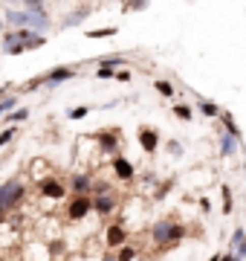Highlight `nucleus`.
<instances>
[{"instance_id": "obj_1", "label": "nucleus", "mask_w": 246, "mask_h": 261, "mask_svg": "<svg viewBox=\"0 0 246 261\" xmlns=\"http://www.w3.org/2000/svg\"><path fill=\"white\" fill-rule=\"evenodd\" d=\"M186 235H189L186 224L174 221V218H162V221H157V224L151 226V238H153V247H157V252L174 250L180 241H186Z\"/></svg>"}, {"instance_id": "obj_2", "label": "nucleus", "mask_w": 246, "mask_h": 261, "mask_svg": "<svg viewBox=\"0 0 246 261\" xmlns=\"http://www.w3.org/2000/svg\"><path fill=\"white\" fill-rule=\"evenodd\" d=\"M26 197V186L20 183V180H6V183H0V209H18L20 200Z\"/></svg>"}, {"instance_id": "obj_3", "label": "nucleus", "mask_w": 246, "mask_h": 261, "mask_svg": "<svg viewBox=\"0 0 246 261\" xmlns=\"http://www.w3.org/2000/svg\"><path fill=\"white\" fill-rule=\"evenodd\" d=\"M96 145L102 148V154H110V157H116V151H119V142H122V130L119 128H102L93 134Z\"/></svg>"}, {"instance_id": "obj_4", "label": "nucleus", "mask_w": 246, "mask_h": 261, "mask_svg": "<svg viewBox=\"0 0 246 261\" xmlns=\"http://www.w3.org/2000/svg\"><path fill=\"white\" fill-rule=\"evenodd\" d=\"M90 212H93V197L90 195L70 197V203H67V221H81Z\"/></svg>"}, {"instance_id": "obj_5", "label": "nucleus", "mask_w": 246, "mask_h": 261, "mask_svg": "<svg viewBox=\"0 0 246 261\" xmlns=\"http://www.w3.org/2000/svg\"><path fill=\"white\" fill-rule=\"evenodd\" d=\"M23 12L32 15V20H35V32H38V35H41V29L49 27V12H47V6H44L41 0H23Z\"/></svg>"}, {"instance_id": "obj_6", "label": "nucleus", "mask_w": 246, "mask_h": 261, "mask_svg": "<svg viewBox=\"0 0 246 261\" xmlns=\"http://www.w3.org/2000/svg\"><path fill=\"white\" fill-rule=\"evenodd\" d=\"M136 142H139V148L145 154H157L160 151V130L151 128V125H142V128L136 130Z\"/></svg>"}, {"instance_id": "obj_7", "label": "nucleus", "mask_w": 246, "mask_h": 261, "mask_svg": "<svg viewBox=\"0 0 246 261\" xmlns=\"http://www.w3.org/2000/svg\"><path fill=\"white\" fill-rule=\"evenodd\" d=\"M110 168H113L116 180H122V183H131V180L136 177V168H133V163L128 157H122V154H116V157L110 160Z\"/></svg>"}, {"instance_id": "obj_8", "label": "nucleus", "mask_w": 246, "mask_h": 261, "mask_svg": "<svg viewBox=\"0 0 246 261\" xmlns=\"http://www.w3.org/2000/svg\"><path fill=\"white\" fill-rule=\"evenodd\" d=\"M38 192H41L44 197H49V200H64L67 186H64L58 177H44V180L38 183Z\"/></svg>"}, {"instance_id": "obj_9", "label": "nucleus", "mask_w": 246, "mask_h": 261, "mask_svg": "<svg viewBox=\"0 0 246 261\" xmlns=\"http://www.w3.org/2000/svg\"><path fill=\"white\" fill-rule=\"evenodd\" d=\"M104 244H107V250H122L128 244V229L122 224H110L104 232Z\"/></svg>"}, {"instance_id": "obj_10", "label": "nucleus", "mask_w": 246, "mask_h": 261, "mask_svg": "<svg viewBox=\"0 0 246 261\" xmlns=\"http://www.w3.org/2000/svg\"><path fill=\"white\" fill-rule=\"evenodd\" d=\"M70 79H76V70L73 67H55V70H49V73L41 75V82L47 84V87H58V84L70 82Z\"/></svg>"}, {"instance_id": "obj_11", "label": "nucleus", "mask_w": 246, "mask_h": 261, "mask_svg": "<svg viewBox=\"0 0 246 261\" xmlns=\"http://www.w3.org/2000/svg\"><path fill=\"white\" fill-rule=\"evenodd\" d=\"M70 192H73V197L90 195L93 192V174H73L70 177Z\"/></svg>"}, {"instance_id": "obj_12", "label": "nucleus", "mask_w": 246, "mask_h": 261, "mask_svg": "<svg viewBox=\"0 0 246 261\" xmlns=\"http://www.w3.org/2000/svg\"><path fill=\"white\" fill-rule=\"evenodd\" d=\"M6 23H12L15 29H32V32H35V20H32V15H26L23 9H9L6 12Z\"/></svg>"}, {"instance_id": "obj_13", "label": "nucleus", "mask_w": 246, "mask_h": 261, "mask_svg": "<svg viewBox=\"0 0 246 261\" xmlns=\"http://www.w3.org/2000/svg\"><path fill=\"white\" fill-rule=\"evenodd\" d=\"M116 206H119V200H116V192H113V195L93 197V212H96V215H102V218L113 215V212H116Z\"/></svg>"}, {"instance_id": "obj_14", "label": "nucleus", "mask_w": 246, "mask_h": 261, "mask_svg": "<svg viewBox=\"0 0 246 261\" xmlns=\"http://www.w3.org/2000/svg\"><path fill=\"white\" fill-rule=\"evenodd\" d=\"M220 122H223V128H226V134L229 137H232V140H243V137H240V128H237V122H235V116H232V113H226V111H220Z\"/></svg>"}, {"instance_id": "obj_15", "label": "nucleus", "mask_w": 246, "mask_h": 261, "mask_svg": "<svg viewBox=\"0 0 246 261\" xmlns=\"http://www.w3.org/2000/svg\"><path fill=\"white\" fill-rule=\"evenodd\" d=\"M237 145H240V142H237V140H232L229 134H220V157H232Z\"/></svg>"}, {"instance_id": "obj_16", "label": "nucleus", "mask_w": 246, "mask_h": 261, "mask_svg": "<svg viewBox=\"0 0 246 261\" xmlns=\"http://www.w3.org/2000/svg\"><path fill=\"white\" fill-rule=\"evenodd\" d=\"M102 195H113L110 180H93V192H90V197H102Z\"/></svg>"}, {"instance_id": "obj_17", "label": "nucleus", "mask_w": 246, "mask_h": 261, "mask_svg": "<svg viewBox=\"0 0 246 261\" xmlns=\"http://www.w3.org/2000/svg\"><path fill=\"white\" fill-rule=\"evenodd\" d=\"M153 90H157L162 99H171V96H174V84H171L168 79H157V82H153Z\"/></svg>"}, {"instance_id": "obj_18", "label": "nucleus", "mask_w": 246, "mask_h": 261, "mask_svg": "<svg viewBox=\"0 0 246 261\" xmlns=\"http://www.w3.org/2000/svg\"><path fill=\"white\" fill-rule=\"evenodd\" d=\"M197 108H200V113H203V116H208V119H211V116H220L218 102H208V99H200V102H197Z\"/></svg>"}, {"instance_id": "obj_19", "label": "nucleus", "mask_w": 246, "mask_h": 261, "mask_svg": "<svg viewBox=\"0 0 246 261\" xmlns=\"http://www.w3.org/2000/svg\"><path fill=\"white\" fill-rule=\"evenodd\" d=\"M174 116H177V119L180 122H191V116H194V108H191V105H174Z\"/></svg>"}, {"instance_id": "obj_20", "label": "nucleus", "mask_w": 246, "mask_h": 261, "mask_svg": "<svg viewBox=\"0 0 246 261\" xmlns=\"http://www.w3.org/2000/svg\"><path fill=\"white\" fill-rule=\"evenodd\" d=\"M90 9H93V6H78L76 15H67L64 27H78V23H81V18H84V15H90Z\"/></svg>"}, {"instance_id": "obj_21", "label": "nucleus", "mask_w": 246, "mask_h": 261, "mask_svg": "<svg viewBox=\"0 0 246 261\" xmlns=\"http://www.w3.org/2000/svg\"><path fill=\"white\" fill-rule=\"evenodd\" d=\"M18 108V96H6V99H0V119H6L9 111Z\"/></svg>"}, {"instance_id": "obj_22", "label": "nucleus", "mask_w": 246, "mask_h": 261, "mask_svg": "<svg viewBox=\"0 0 246 261\" xmlns=\"http://www.w3.org/2000/svg\"><path fill=\"white\" fill-rule=\"evenodd\" d=\"M220 195H223V215H232V209H235V200H232V189L223 183L220 186Z\"/></svg>"}, {"instance_id": "obj_23", "label": "nucleus", "mask_w": 246, "mask_h": 261, "mask_svg": "<svg viewBox=\"0 0 246 261\" xmlns=\"http://www.w3.org/2000/svg\"><path fill=\"white\" fill-rule=\"evenodd\" d=\"M171 189H174V180H162L160 186H157V192H153V200H157V203H160V200H165Z\"/></svg>"}, {"instance_id": "obj_24", "label": "nucleus", "mask_w": 246, "mask_h": 261, "mask_svg": "<svg viewBox=\"0 0 246 261\" xmlns=\"http://www.w3.org/2000/svg\"><path fill=\"white\" fill-rule=\"evenodd\" d=\"M26 119H29V108H15L3 122H9V128H12V122H26Z\"/></svg>"}, {"instance_id": "obj_25", "label": "nucleus", "mask_w": 246, "mask_h": 261, "mask_svg": "<svg viewBox=\"0 0 246 261\" xmlns=\"http://www.w3.org/2000/svg\"><path fill=\"white\" fill-rule=\"evenodd\" d=\"M136 252H139L136 247H131V244H125L122 250H116V261H133V258H136Z\"/></svg>"}, {"instance_id": "obj_26", "label": "nucleus", "mask_w": 246, "mask_h": 261, "mask_svg": "<svg viewBox=\"0 0 246 261\" xmlns=\"http://www.w3.org/2000/svg\"><path fill=\"white\" fill-rule=\"evenodd\" d=\"M243 241H246V229H243V226H237L235 232H232V238H229V252L235 250L237 244H243Z\"/></svg>"}, {"instance_id": "obj_27", "label": "nucleus", "mask_w": 246, "mask_h": 261, "mask_svg": "<svg viewBox=\"0 0 246 261\" xmlns=\"http://www.w3.org/2000/svg\"><path fill=\"white\" fill-rule=\"evenodd\" d=\"M99 64H102V67H113V70H116V67H125V56H116V53H113V56H104Z\"/></svg>"}, {"instance_id": "obj_28", "label": "nucleus", "mask_w": 246, "mask_h": 261, "mask_svg": "<svg viewBox=\"0 0 246 261\" xmlns=\"http://www.w3.org/2000/svg\"><path fill=\"white\" fill-rule=\"evenodd\" d=\"M90 38H113L116 35V27H104V29H90L87 32Z\"/></svg>"}, {"instance_id": "obj_29", "label": "nucleus", "mask_w": 246, "mask_h": 261, "mask_svg": "<svg viewBox=\"0 0 246 261\" xmlns=\"http://www.w3.org/2000/svg\"><path fill=\"white\" fill-rule=\"evenodd\" d=\"M87 113H90V108H87V105H78V108H70L67 116H70V119H84Z\"/></svg>"}, {"instance_id": "obj_30", "label": "nucleus", "mask_w": 246, "mask_h": 261, "mask_svg": "<svg viewBox=\"0 0 246 261\" xmlns=\"http://www.w3.org/2000/svg\"><path fill=\"white\" fill-rule=\"evenodd\" d=\"M15 137H18V130H15V128H3V130H0V148H3V145H9Z\"/></svg>"}, {"instance_id": "obj_31", "label": "nucleus", "mask_w": 246, "mask_h": 261, "mask_svg": "<svg viewBox=\"0 0 246 261\" xmlns=\"http://www.w3.org/2000/svg\"><path fill=\"white\" fill-rule=\"evenodd\" d=\"M96 79H116V70H113V67H102V64H99Z\"/></svg>"}, {"instance_id": "obj_32", "label": "nucleus", "mask_w": 246, "mask_h": 261, "mask_svg": "<svg viewBox=\"0 0 246 261\" xmlns=\"http://www.w3.org/2000/svg\"><path fill=\"white\" fill-rule=\"evenodd\" d=\"M165 148H168V154H174V157H182V145L177 140H168V145H165Z\"/></svg>"}, {"instance_id": "obj_33", "label": "nucleus", "mask_w": 246, "mask_h": 261, "mask_svg": "<svg viewBox=\"0 0 246 261\" xmlns=\"http://www.w3.org/2000/svg\"><path fill=\"white\" fill-rule=\"evenodd\" d=\"M232 255H235V261H243V258H246V241L237 244L235 250H232Z\"/></svg>"}, {"instance_id": "obj_34", "label": "nucleus", "mask_w": 246, "mask_h": 261, "mask_svg": "<svg viewBox=\"0 0 246 261\" xmlns=\"http://www.w3.org/2000/svg\"><path fill=\"white\" fill-rule=\"evenodd\" d=\"M142 9H148V3H128V6H125V12H142Z\"/></svg>"}, {"instance_id": "obj_35", "label": "nucleus", "mask_w": 246, "mask_h": 261, "mask_svg": "<svg viewBox=\"0 0 246 261\" xmlns=\"http://www.w3.org/2000/svg\"><path fill=\"white\" fill-rule=\"evenodd\" d=\"M116 82H131V73L128 70H116Z\"/></svg>"}, {"instance_id": "obj_36", "label": "nucleus", "mask_w": 246, "mask_h": 261, "mask_svg": "<svg viewBox=\"0 0 246 261\" xmlns=\"http://www.w3.org/2000/svg\"><path fill=\"white\" fill-rule=\"evenodd\" d=\"M200 209H203V212H208V209H211V203H208V197H200Z\"/></svg>"}, {"instance_id": "obj_37", "label": "nucleus", "mask_w": 246, "mask_h": 261, "mask_svg": "<svg viewBox=\"0 0 246 261\" xmlns=\"http://www.w3.org/2000/svg\"><path fill=\"white\" fill-rule=\"evenodd\" d=\"M220 258H223V252H214V255H208L206 261H220Z\"/></svg>"}, {"instance_id": "obj_38", "label": "nucleus", "mask_w": 246, "mask_h": 261, "mask_svg": "<svg viewBox=\"0 0 246 261\" xmlns=\"http://www.w3.org/2000/svg\"><path fill=\"white\" fill-rule=\"evenodd\" d=\"M102 261H116V252H104V258Z\"/></svg>"}, {"instance_id": "obj_39", "label": "nucleus", "mask_w": 246, "mask_h": 261, "mask_svg": "<svg viewBox=\"0 0 246 261\" xmlns=\"http://www.w3.org/2000/svg\"><path fill=\"white\" fill-rule=\"evenodd\" d=\"M220 261H235V255H232V252H223V258Z\"/></svg>"}, {"instance_id": "obj_40", "label": "nucleus", "mask_w": 246, "mask_h": 261, "mask_svg": "<svg viewBox=\"0 0 246 261\" xmlns=\"http://www.w3.org/2000/svg\"><path fill=\"white\" fill-rule=\"evenodd\" d=\"M6 224V209H0V226Z\"/></svg>"}, {"instance_id": "obj_41", "label": "nucleus", "mask_w": 246, "mask_h": 261, "mask_svg": "<svg viewBox=\"0 0 246 261\" xmlns=\"http://www.w3.org/2000/svg\"><path fill=\"white\" fill-rule=\"evenodd\" d=\"M3 27H6V20H0V32H3Z\"/></svg>"}]
</instances>
